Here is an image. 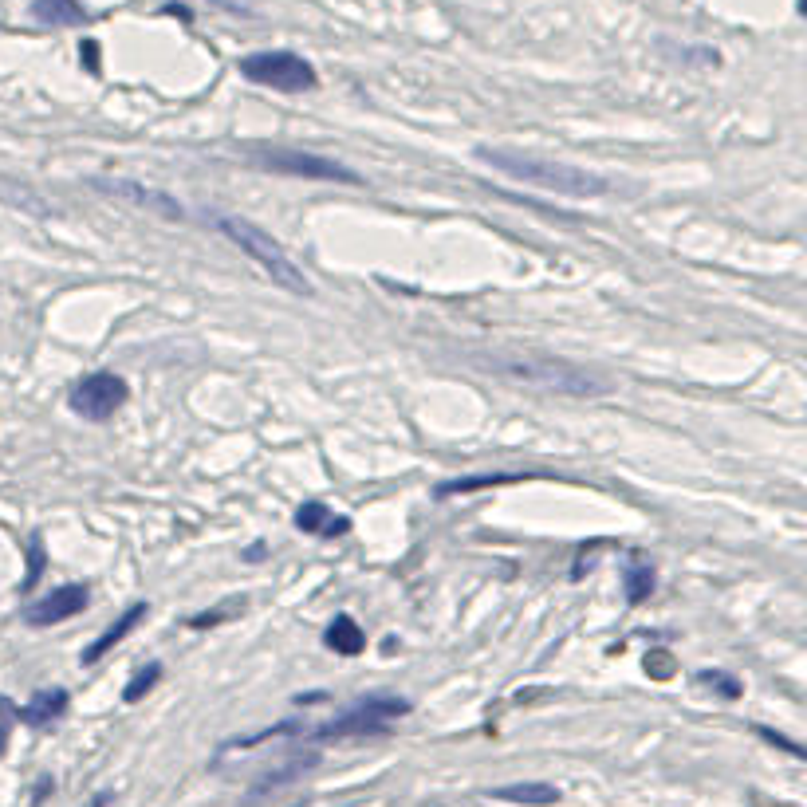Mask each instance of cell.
Wrapping results in <instances>:
<instances>
[{"instance_id": "603a6c76", "label": "cell", "mask_w": 807, "mask_h": 807, "mask_svg": "<svg viewBox=\"0 0 807 807\" xmlns=\"http://www.w3.org/2000/svg\"><path fill=\"white\" fill-rule=\"evenodd\" d=\"M756 733H760V737H764V741H768V745L784 748V752H792V756H804V748H800V745H792V741H784V737H776V733H772V729H764V725H760V729H756Z\"/></svg>"}, {"instance_id": "7a4b0ae2", "label": "cell", "mask_w": 807, "mask_h": 807, "mask_svg": "<svg viewBox=\"0 0 807 807\" xmlns=\"http://www.w3.org/2000/svg\"><path fill=\"white\" fill-rule=\"evenodd\" d=\"M477 158L489 162L493 170L524 182V186L548 189V193H563V197H603L611 182L603 174H591L583 166L571 162H556L544 154H524V150H504V146H477Z\"/></svg>"}, {"instance_id": "d4e9b609", "label": "cell", "mask_w": 807, "mask_h": 807, "mask_svg": "<svg viewBox=\"0 0 807 807\" xmlns=\"http://www.w3.org/2000/svg\"><path fill=\"white\" fill-rule=\"evenodd\" d=\"M52 788H56V784H52V776H44V780L36 784V796H32V804H40V800H44V796H48Z\"/></svg>"}, {"instance_id": "3957f363", "label": "cell", "mask_w": 807, "mask_h": 807, "mask_svg": "<svg viewBox=\"0 0 807 807\" xmlns=\"http://www.w3.org/2000/svg\"><path fill=\"white\" fill-rule=\"evenodd\" d=\"M213 229L245 252L272 284H280L292 296H311V280L304 276V268L284 252V245L272 233H264L260 225H252L245 217H233V213H213Z\"/></svg>"}, {"instance_id": "8fae6325", "label": "cell", "mask_w": 807, "mask_h": 807, "mask_svg": "<svg viewBox=\"0 0 807 807\" xmlns=\"http://www.w3.org/2000/svg\"><path fill=\"white\" fill-rule=\"evenodd\" d=\"M296 528L308 532V536L335 540V536H347V532H351V516H335L323 500H308V504H300V512H296Z\"/></svg>"}, {"instance_id": "7402d4cb", "label": "cell", "mask_w": 807, "mask_h": 807, "mask_svg": "<svg viewBox=\"0 0 807 807\" xmlns=\"http://www.w3.org/2000/svg\"><path fill=\"white\" fill-rule=\"evenodd\" d=\"M12 725H16V705L8 697H0V756L8 752V737H12Z\"/></svg>"}, {"instance_id": "5b68a950", "label": "cell", "mask_w": 807, "mask_h": 807, "mask_svg": "<svg viewBox=\"0 0 807 807\" xmlns=\"http://www.w3.org/2000/svg\"><path fill=\"white\" fill-rule=\"evenodd\" d=\"M252 162H260L272 174H288V178H304V182H339V186H367L351 166L315 154V150H296V146H256L249 150Z\"/></svg>"}, {"instance_id": "277c9868", "label": "cell", "mask_w": 807, "mask_h": 807, "mask_svg": "<svg viewBox=\"0 0 807 807\" xmlns=\"http://www.w3.org/2000/svg\"><path fill=\"white\" fill-rule=\"evenodd\" d=\"M410 713V701L406 697H367L351 709H343L339 717L315 725V729H304L300 737L304 741H347V737H378L386 733L394 721H402Z\"/></svg>"}, {"instance_id": "7c38bea8", "label": "cell", "mask_w": 807, "mask_h": 807, "mask_svg": "<svg viewBox=\"0 0 807 807\" xmlns=\"http://www.w3.org/2000/svg\"><path fill=\"white\" fill-rule=\"evenodd\" d=\"M63 713H67V689L52 685V689H40L24 709H16V721H24L32 729H44V725L60 721Z\"/></svg>"}, {"instance_id": "4fadbf2b", "label": "cell", "mask_w": 807, "mask_h": 807, "mask_svg": "<svg viewBox=\"0 0 807 807\" xmlns=\"http://www.w3.org/2000/svg\"><path fill=\"white\" fill-rule=\"evenodd\" d=\"M500 804H524V807H552L559 804V788L556 784H544V780H528V784H508V788H493L489 792Z\"/></svg>"}, {"instance_id": "484cf974", "label": "cell", "mask_w": 807, "mask_h": 807, "mask_svg": "<svg viewBox=\"0 0 807 807\" xmlns=\"http://www.w3.org/2000/svg\"><path fill=\"white\" fill-rule=\"evenodd\" d=\"M83 807H111V792H95Z\"/></svg>"}, {"instance_id": "30bf717a", "label": "cell", "mask_w": 807, "mask_h": 807, "mask_svg": "<svg viewBox=\"0 0 807 807\" xmlns=\"http://www.w3.org/2000/svg\"><path fill=\"white\" fill-rule=\"evenodd\" d=\"M142 619H146V603H130L123 615H119V622H115V626H107V630H103V634H99V638H95V642H91V646L79 654V666H95V662H99L103 654H111V650H115V646H119V642H123L126 634H130V630H134Z\"/></svg>"}, {"instance_id": "44dd1931", "label": "cell", "mask_w": 807, "mask_h": 807, "mask_svg": "<svg viewBox=\"0 0 807 807\" xmlns=\"http://www.w3.org/2000/svg\"><path fill=\"white\" fill-rule=\"evenodd\" d=\"M40 571H44V540L32 536V544H28V579H24V591L40 579Z\"/></svg>"}, {"instance_id": "ffe728a7", "label": "cell", "mask_w": 807, "mask_h": 807, "mask_svg": "<svg viewBox=\"0 0 807 807\" xmlns=\"http://www.w3.org/2000/svg\"><path fill=\"white\" fill-rule=\"evenodd\" d=\"M697 682L709 685V689H717L721 697H729V701H737L741 697V682L737 678H729V674H721V670H701L697 674Z\"/></svg>"}, {"instance_id": "5bb4252c", "label": "cell", "mask_w": 807, "mask_h": 807, "mask_svg": "<svg viewBox=\"0 0 807 807\" xmlns=\"http://www.w3.org/2000/svg\"><path fill=\"white\" fill-rule=\"evenodd\" d=\"M32 20L48 28H79L87 24V8L79 0H32Z\"/></svg>"}, {"instance_id": "ac0fdd59", "label": "cell", "mask_w": 807, "mask_h": 807, "mask_svg": "<svg viewBox=\"0 0 807 807\" xmlns=\"http://www.w3.org/2000/svg\"><path fill=\"white\" fill-rule=\"evenodd\" d=\"M524 481L520 473H489V477H457V481H441L437 497H453V493H473V489H489V485H512Z\"/></svg>"}, {"instance_id": "2e32d148", "label": "cell", "mask_w": 807, "mask_h": 807, "mask_svg": "<svg viewBox=\"0 0 807 807\" xmlns=\"http://www.w3.org/2000/svg\"><path fill=\"white\" fill-rule=\"evenodd\" d=\"M319 764V752H304V756H292V760H284L280 768H272V772H264L256 784H252V796H264L268 788H284V784H292V780H300L304 772H311Z\"/></svg>"}, {"instance_id": "8992f818", "label": "cell", "mask_w": 807, "mask_h": 807, "mask_svg": "<svg viewBox=\"0 0 807 807\" xmlns=\"http://www.w3.org/2000/svg\"><path fill=\"white\" fill-rule=\"evenodd\" d=\"M241 75L260 83V87H272V91H284V95H296V91H311L319 87V75L304 56L288 52V48H272V52H252L241 60Z\"/></svg>"}, {"instance_id": "d6986e66", "label": "cell", "mask_w": 807, "mask_h": 807, "mask_svg": "<svg viewBox=\"0 0 807 807\" xmlns=\"http://www.w3.org/2000/svg\"><path fill=\"white\" fill-rule=\"evenodd\" d=\"M158 678H162V666H158V662H150V666H146L142 674H134V682L123 689V701H130V705H134V701H142V697H146V693L158 685Z\"/></svg>"}, {"instance_id": "52a82bcc", "label": "cell", "mask_w": 807, "mask_h": 807, "mask_svg": "<svg viewBox=\"0 0 807 807\" xmlns=\"http://www.w3.org/2000/svg\"><path fill=\"white\" fill-rule=\"evenodd\" d=\"M126 398H130V386H126L123 374L95 371L71 390V410L79 418H87V422H107V418L119 414V406Z\"/></svg>"}, {"instance_id": "e0dca14e", "label": "cell", "mask_w": 807, "mask_h": 807, "mask_svg": "<svg viewBox=\"0 0 807 807\" xmlns=\"http://www.w3.org/2000/svg\"><path fill=\"white\" fill-rule=\"evenodd\" d=\"M622 579H626V603L630 607H638V603H646L654 595V567L646 559H630Z\"/></svg>"}, {"instance_id": "9c48e42d", "label": "cell", "mask_w": 807, "mask_h": 807, "mask_svg": "<svg viewBox=\"0 0 807 807\" xmlns=\"http://www.w3.org/2000/svg\"><path fill=\"white\" fill-rule=\"evenodd\" d=\"M91 595L83 583H63L56 591H48L44 599H36L28 611H24V622L28 626H56L63 619H75L79 611H87Z\"/></svg>"}, {"instance_id": "6da1fadb", "label": "cell", "mask_w": 807, "mask_h": 807, "mask_svg": "<svg viewBox=\"0 0 807 807\" xmlns=\"http://www.w3.org/2000/svg\"><path fill=\"white\" fill-rule=\"evenodd\" d=\"M477 367H485V374H500L548 394H567V398H599L611 394L615 382L607 374L567 363V359H552V355H532V351H497V355H477Z\"/></svg>"}, {"instance_id": "cb8c5ba5", "label": "cell", "mask_w": 807, "mask_h": 807, "mask_svg": "<svg viewBox=\"0 0 807 807\" xmlns=\"http://www.w3.org/2000/svg\"><path fill=\"white\" fill-rule=\"evenodd\" d=\"M79 56L87 63V71H99V44H95V40H87V44L79 48Z\"/></svg>"}, {"instance_id": "ba28073f", "label": "cell", "mask_w": 807, "mask_h": 807, "mask_svg": "<svg viewBox=\"0 0 807 807\" xmlns=\"http://www.w3.org/2000/svg\"><path fill=\"white\" fill-rule=\"evenodd\" d=\"M91 189L115 197V201H126L134 209H146L162 221H186V205L178 197H170L166 189H154L146 182H130V178H91Z\"/></svg>"}, {"instance_id": "9a60e30c", "label": "cell", "mask_w": 807, "mask_h": 807, "mask_svg": "<svg viewBox=\"0 0 807 807\" xmlns=\"http://www.w3.org/2000/svg\"><path fill=\"white\" fill-rule=\"evenodd\" d=\"M323 642H327L335 654H343V658H355V654L367 650V634H363V626L351 619V615H335L331 626L323 630Z\"/></svg>"}]
</instances>
